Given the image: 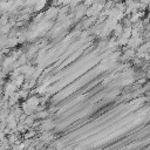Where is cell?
<instances>
[{
  "mask_svg": "<svg viewBox=\"0 0 150 150\" xmlns=\"http://www.w3.org/2000/svg\"><path fill=\"white\" fill-rule=\"evenodd\" d=\"M33 136H35V131H33V130H30L29 132H26L25 134V138H30Z\"/></svg>",
  "mask_w": 150,
  "mask_h": 150,
  "instance_id": "3957f363",
  "label": "cell"
},
{
  "mask_svg": "<svg viewBox=\"0 0 150 150\" xmlns=\"http://www.w3.org/2000/svg\"><path fill=\"white\" fill-rule=\"evenodd\" d=\"M123 29H124V26L123 25H121V23H117L115 27H114V35L115 36H121L122 35V33H123Z\"/></svg>",
  "mask_w": 150,
  "mask_h": 150,
  "instance_id": "6da1fadb",
  "label": "cell"
},
{
  "mask_svg": "<svg viewBox=\"0 0 150 150\" xmlns=\"http://www.w3.org/2000/svg\"><path fill=\"white\" fill-rule=\"evenodd\" d=\"M54 127V123H53V121H50V120H45L42 123H41V128L43 129V130H49V129H52Z\"/></svg>",
  "mask_w": 150,
  "mask_h": 150,
  "instance_id": "7a4b0ae2",
  "label": "cell"
}]
</instances>
